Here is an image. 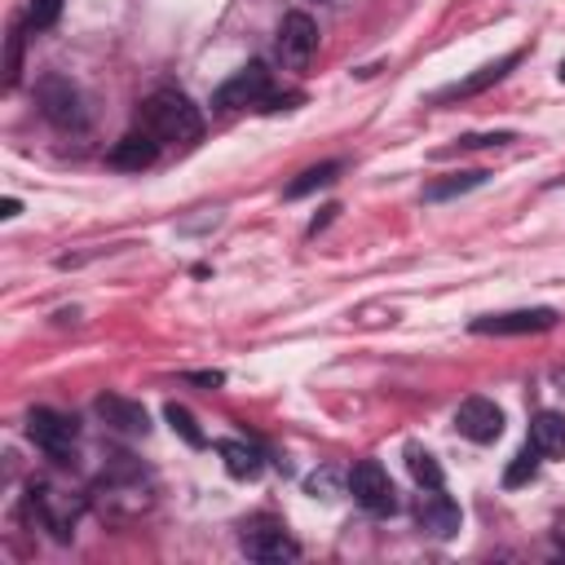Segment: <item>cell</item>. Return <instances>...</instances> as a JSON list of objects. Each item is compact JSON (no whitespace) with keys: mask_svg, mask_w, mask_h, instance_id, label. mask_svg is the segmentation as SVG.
Wrapping results in <instances>:
<instances>
[{"mask_svg":"<svg viewBox=\"0 0 565 565\" xmlns=\"http://www.w3.org/2000/svg\"><path fill=\"white\" fill-rule=\"evenodd\" d=\"M159 146H163V141H159L154 132L137 128V132L119 137V141L106 150V163H110V168H124V172H141V168H150V163H154Z\"/></svg>","mask_w":565,"mask_h":565,"instance_id":"14","label":"cell"},{"mask_svg":"<svg viewBox=\"0 0 565 565\" xmlns=\"http://www.w3.org/2000/svg\"><path fill=\"white\" fill-rule=\"evenodd\" d=\"M534 472H539V450L525 441V450H516V455H512V463H508V472H503V486H508V490H516V486L534 481Z\"/></svg>","mask_w":565,"mask_h":565,"instance_id":"21","label":"cell"},{"mask_svg":"<svg viewBox=\"0 0 565 565\" xmlns=\"http://www.w3.org/2000/svg\"><path fill=\"white\" fill-rule=\"evenodd\" d=\"M216 455L225 459L230 477H238V481H252V477H260V468H265L260 450H256V446H247V441H234V437L216 441Z\"/></svg>","mask_w":565,"mask_h":565,"instance_id":"17","label":"cell"},{"mask_svg":"<svg viewBox=\"0 0 565 565\" xmlns=\"http://www.w3.org/2000/svg\"><path fill=\"white\" fill-rule=\"evenodd\" d=\"M18 71H22V26L9 31V53H4V88L18 84Z\"/></svg>","mask_w":565,"mask_h":565,"instance_id":"23","label":"cell"},{"mask_svg":"<svg viewBox=\"0 0 565 565\" xmlns=\"http://www.w3.org/2000/svg\"><path fill=\"white\" fill-rule=\"evenodd\" d=\"M141 128L154 132L159 141H172V146H190L199 141L203 132V119L194 110V102L185 93H172V88H159L141 102Z\"/></svg>","mask_w":565,"mask_h":565,"instance_id":"1","label":"cell"},{"mask_svg":"<svg viewBox=\"0 0 565 565\" xmlns=\"http://www.w3.org/2000/svg\"><path fill=\"white\" fill-rule=\"evenodd\" d=\"M415 516H419V530H428L433 539H450V534H459V503H455L450 494H441V486L428 490V494H419Z\"/></svg>","mask_w":565,"mask_h":565,"instance_id":"15","label":"cell"},{"mask_svg":"<svg viewBox=\"0 0 565 565\" xmlns=\"http://www.w3.org/2000/svg\"><path fill=\"white\" fill-rule=\"evenodd\" d=\"M335 177H340V159H327V163H313V168H305V172H300V177H296V181H291L282 194H287V199H305L309 190H318V185H331Z\"/></svg>","mask_w":565,"mask_h":565,"instance_id":"18","label":"cell"},{"mask_svg":"<svg viewBox=\"0 0 565 565\" xmlns=\"http://www.w3.org/2000/svg\"><path fill=\"white\" fill-rule=\"evenodd\" d=\"M26 503H31V512L40 516V525L53 530V539H71V534H75V521H79V512H84V499H79V494H66V490H57V486H49V481H31Z\"/></svg>","mask_w":565,"mask_h":565,"instance_id":"2","label":"cell"},{"mask_svg":"<svg viewBox=\"0 0 565 565\" xmlns=\"http://www.w3.org/2000/svg\"><path fill=\"white\" fill-rule=\"evenodd\" d=\"M521 62V49H512V53H503V57H494V62H486V66H477L468 79H455V84H446L433 102H459V97H472V93H481V88H490V84H499L512 66Z\"/></svg>","mask_w":565,"mask_h":565,"instance_id":"13","label":"cell"},{"mask_svg":"<svg viewBox=\"0 0 565 565\" xmlns=\"http://www.w3.org/2000/svg\"><path fill=\"white\" fill-rule=\"evenodd\" d=\"M265 97H269V71H265V62H247V66H238V71L212 93V110L230 115V110H238V106H260Z\"/></svg>","mask_w":565,"mask_h":565,"instance_id":"6","label":"cell"},{"mask_svg":"<svg viewBox=\"0 0 565 565\" xmlns=\"http://www.w3.org/2000/svg\"><path fill=\"white\" fill-rule=\"evenodd\" d=\"M331 481H335V477H331L327 468H322V472H313V477H309V494H318V490H331Z\"/></svg>","mask_w":565,"mask_h":565,"instance_id":"27","label":"cell"},{"mask_svg":"<svg viewBox=\"0 0 565 565\" xmlns=\"http://www.w3.org/2000/svg\"><path fill=\"white\" fill-rule=\"evenodd\" d=\"M313 49H318V26H313V18L300 13V9H291V13L278 22V57H282L291 71H300V66H309Z\"/></svg>","mask_w":565,"mask_h":565,"instance_id":"10","label":"cell"},{"mask_svg":"<svg viewBox=\"0 0 565 565\" xmlns=\"http://www.w3.org/2000/svg\"><path fill=\"white\" fill-rule=\"evenodd\" d=\"M406 468H411V477L424 486V490H437L441 481H446V472H441V463L424 450V446H406Z\"/></svg>","mask_w":565,"mask_h":565,"instance_id":"20","label":"cell"},{"mask_svg":"<svg viewBox=\"0 0 565 565\" xmlns=\"http://www.w3.org/2000/svg\"><path fill=\"white\" fill-rule=\"evenodd\" d=\"M561 79H565V62H561Z\"/></svg>","mask_w":565,"mask_h":565,"instance_id":"30","label":"cell"},{"mask_svg":"<svg viewBox=\"0 0 565 565\" xmlns=\"http://www.w3.org/2000/svg\"><path fill=\"white\" fill-rule=\"evenodd\" d=\"M349 494H353L358 508H366L375 516H388L397 508V490H393V481H388L380 459H358L349 468Z\"/></svg>","mask_w":565,"mask_h":565,"instance_id":"4","label":"cell"},{"mask_svg":"<svg viewBox=\"0 0 565 565\" xmlns=\"http://www.w3.org/2000/svg\"><path fill=\"white\" fill-rule=\"evenodd\" d=\"M556 318H561L556 309L539 305V309H512V313L472 318V331H477V335H534V331H552Z\"/></svg>","mask_w":565,"mask_h":565,"instance_id":"9","label":"cell"},{"mask_svg":"<svg viewBox=\"0 0 565 565\" xmlns=\"http://www.w3.org/2000/svg\"><path fill=\"white\" fill-rule=\"evenodd\" d=\"M185 380H194V384H212V388H216V384H225V375H221V371H190Z\"/></svg>","mask_w":565,"mask_h":565,"instance_id":"26","label":"cell"},{"mask_svg":"<svg viewBox=\"0 0 565 565\" xmlns=\"http://www.w3.org/2000/svg\"><path fill=\"white\" fill-rule=\"evenodd\" d=\"M0 216H18V199H4L0 203Z\"/></svg>","mask_w":565,"mask_h":565,"instance_id":"28","label":"cell"},{"mask_svg":"<svg viewBox=\"0 0 565 565\" xmlns=\"http://www.w3.org/2000/svg\"><path fill=\"white\" fill-rule=\"evenodd\" d=\"M35 102H40V115L49 124H57V128H84L88 124L84 97H79V88L66 75H44L35 84Z\"/></svg>","mask_w":565,"mask_h":565,"instance_id":"3","label":"cell"},{"mask_svg":"<svg viewBox=\"0 0 565 565\" xmlns=\"http://www.w3.org/2000/svg\"><path fill=\"white\" fill-rule=\"evenodd\" d=\"M57 13H62V0H31V9H26V26L44 31V26L57 22Z\"/></svg>","mask_w":565,"mask_h":565,"instance_id":"24","label":"cell"},{"mask_svg":"<svg viewBox=\"0 0 565 565\" xmlns=\"http://www.w3.org/2000/svg\"><path fill=\"white\" fill-rule=\"evenodd\" d=\"M26 433H31V441H35L49 459H57V463H71V459H75V437H79L75 419H66V415L40 406V411L26 415Z\"/></svg>","mask_w":565,"mask_h":565,"instance_id":"5","label":"cell"},{"mask_svg":"<svg viewBox=\"0 0 565 565\" xmlns=\"http://www.w3.org/2000/svg\"><path fill=\"white\" fill-rule=\"evenodd\" d=\"M102 503H106V508H119V512H128V516L150 503V481L141 477L137 463H128V455H124V463H119L115 472H106V481H102Z\"/></svg>","mask_w":565,"mask_h":565,"instance_id":"8","label":"cell"},{"mask_svg":"<svg viewBox=\"0 0 565 565\" xmlns=\"http://www.w3.org/2000/svg\"><path fill=\"white\" fill-rule=\"evenodd\" d=\"M561 539H565V516H561Z\"/></svg>","mask_w":565,"mask_h":565,"instance_id":"29","label":"cell"},{"mask_svg":"<svg viewBox=\"0 0 565 565\" xmlns=\"http://www.w3.org/2000/svg\"><path fill=\"white\" fill-rule=\"evenodd\" d=\"M512 141V132H472V137H459V150H477V146H503Z\"/></svg>","mask_w":565,"mask_h":565,"instance_id":"25","label":"cell"},{"mask_svg":"<svg viewBox=\"0 0 565 565\" xmlns=\"http://www.w3.org/2000/svg\"><path fill=\"white\" fill-rule=\"evenodd\" d=\"M486 177H490V172H481V168H472V172H455L450 181H433V185L424 190V199H428V203H441V199L468 194V190H477V185H481Z\"/></svg>","mask_w":565,"mask_h":565,"instance_id":"19","label":"cell"},{"mask_svg":"<svg viewBox=\"0 0 565 565\" xmlns=\"http://www.w3.org/2000/svg\"><path fill=\"white\" fill-rule=\"evenodd\" d=\"M238 547H243L252 561H296V556H300L296 539H291L278 521H269V516L247 521L243 534H238Z\"/></svg>","mask_w":565,"mask_h":565,"instance_id":"7","label":"cell"},{"mask_svg":"<svg viewBox=\"0 0 565 565\" xmlns=\"http://www.w3.org/2000/svg\"><path fill=\"white\" fill-rule=\"evenodd\" d=\"M93 411L106 419V428H115V433H124V437H146V433H150L146 406H141V402H128V397H119V393H102V397L93 402Z\"/></svg>","mask_w":565,"mask_h":565,"instance_id":"12","label":"cell"},{"mask_svg":"<svg viewBox=\"0 0 565 565\" xmlns=\"http://www.w3.org/2000/svg\"><path fill=\"white\" fill-rule=\"evenodd\" d=\"M530 446L539 450V455H565V415L561 411H539L534 419H530Z\"/></svg>","mask_w":565,"mask_h":565,"instance_id":"16","label":"cell"},{"mask_svg":"<svg viewBox=\"0 0 565 565\" xmlns=\"http://www.w3.org/2000/svg\"><path fill=\"white\" fill-rule=\"evenodd\" d=\"M163 419H168V424H172V428H177V433H181V437H185L190 446H207V437H203V428L194 424V415H190L185 406H177V402H168V406H163Z\"/></svg>","mask_w":565,"mask_h":565,"instance_id":"22","label":"cell"},{"mask_svg":"<svg viewBox=\"0 0 565 565\" xmlns=\"http://www.w3.org/2000/svg\"><path fill=\"white\" fill-rule=\"evenodd\" d=\"M455 428H459L468 441L486 446V441H494V437L503 433V411H499L490 397H468V402H459V411H455Z\"/></svg>","mask_w":565,"mask_h":565,"instance_id":"11","label":"cell"}]
</instances>
